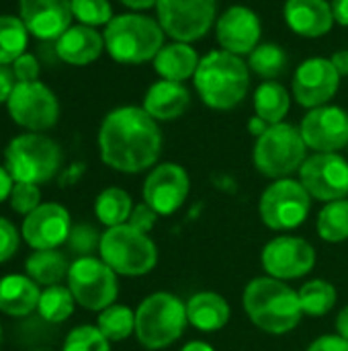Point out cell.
I'll return each instance as SVG.
<instances>
[{
	"label": "cell",
	"instance_id": "cell-10",
	"mask_svg": "<svg viewBox=\"0 0 348 351\" xmlns=\"http://www.w3.org/2000/svg\"><path fill=\"white\" fill-rule=\"evenodd\" d=\"M66 280L76 304L92 313L109 308L119 296L117 274L101 257L94 255L78 257L74 263H70Z\"/></svg>",
	"mask_w": 348,
	"mask_h": 351
},
{
	"label": "cell",
	"instance_id": "cell-26",
	"mask_svg": "<svg viewBox=\"0 0 348 351\" xmlns=\"http://www.w3.org/2000/svg\"><path fill=\"white\" fill-rule=\"evenodd\" d=\"M187 319L199 331L213 333L224 329L230 323V304L217 292H199L193 294L187 302Z\"/></svg>",
	"mask_w": 348,
	"mask_h": 351
},
{
	"label": "cell",
	"instance_id": "cell-37",
	"mask_svg": "<svg viewBox=\"0 0 348 351\" xmlns=\"http://www.w3.org/2000/svg\"><path fill=\"white\" fill-rule=\"evenodd\" d=\"M72 14L80 25L94 29L107 27L115 16L109 0H72Z\"/></svg>",
	"mask_w": 348,
	"mask_h": 351
},
{
	"label": "cell",
	"instance_id": "cell-25",
	"mask_svg": "<svg viewBox=\"0 0 348 351\" xmlns=\"http://www.w3.org/2000/svg\"><path fill=\"white\" fill-rule=\"evenodd\" d=\"M41 298L39 284L29 276L10 274L0 280V313L8 317H27L37 311Z\"/></svg>",
	"mask_w": 348,
	"mask_h": 351
},
{
	"label": "cell",
	"instance_id": "cell-30",
	"mask_svg": "<svg viewBox=\"0 0 348 351\" xmlns=\"http://www.w3.org/2000/svg\"><path fill=\"white\" fill-rule=\"evenodd\" d=\"M248 68L263 80H277L289 68V53L275 41H260L248 53Z\"/></svg>",
	"mask_w": 348,
	"mask_h": 351
},
{
	"label": "cell",
	"instance_id": "cell-8",
	"mask_svg": "<svg viewBox=\"0 0 348 351\" xmlns=\"http://www.w3.org/2000/svg\"><path fill=\"white\" fill-rule=\"evenodd\" d=\"M101 259L117 274L125 278H142L154 271L158 265V247L150 234L121 224L107 228L101 239Z\"/></svg>",
	"mask_w": 348,
	"mask_h": 351
},
{
	"label": "cell",
	"instance_id": "cell-7",
	"mask_svg": "<svg viewBox=\"0 0 348 351\" xmlns=\"http://www.w3.org/2000/svg\"><path fill=\"white\" fill-rule=\"evenodd\" d=\"M189 325L185 302L170 292H154L135 311V337L146 350H164L180 339Z\"/></svg>",
	"mask_w": 348,
	"mask_h": 351
},
{
	"label": "cell",
	"instance_id": "cell-21",
	"mask_svg": "<svg viewBox=\"0 0 348 351\" xmlns=\"http://www.w3.org/2000/svg\"><path fill=\"white\" fill-rule=\"evenodd\" d=\"M283 19L291 33L306 39L326 37L336 25L328 0H285Z\"/></svg>",
	"mask_w": 348,
	"mask_h": 351
},
{
	"label": "cell",
	"instance_id": "cell-15",
	"mask_svg": "<svg viewBox=\"0 0 348 351\" xmlns=\"http://www.w3.org/2000/svg\"><path fill=\"white\" fill-rule=\"evenodd\" d=\"M260 263L267 276L291 282L308 276L316 265V249L302 237H277L269 241L260 253Z\"/></svg>",
	"mask_w": 348,
	"mask_h": 351
},
{
	"label": "cell",
	"instance_id": "cell-36",
	"mask_svg": "<svg viewBox=\"0 0 348 351\" xmlns=\"http://www.w3.org/2000/svg\"><path fill=\"white\" fill-rule=\"evenodd\" d=\"M62 351H111V341L96 325H80L68 333Z\"/></svg>",
	"mask_w": 348,
	"mask_h": 351
},
{
	"label": "cell",
	"instance_id": "cell-32",
	"mask_svg": "<svg viewBox=\"0 0 348 351\" xmlns=\"http://www.w3.org/2000/svg\"><path fill=\"white\" fill-rule=\"evenodd\" d=\"M299 302H302V311L308 317H324L328 315L338 300V292L334 288V284L326 282V280H312L306 282L299 288Z\"/></svg>",
	"mask_w": 348,
	"mask_h": 351
},
{
	"label": "cell",
	"instance_id": "cell-23",
	"mask_svg": "<svg viewBox=\"0 0 348 351\" xmlns=\"http://www.w3.org/2000/svg\"><path fill=\"white\" fill-rule=\"evenodd\" d=\"M103 51H105L103 33L86 25H72L55 41L57 58L70 66H88L96 62Z\"/></svg>",
	"mask_w": 348,
	"mask_h": 351
},
{
	"label": "cell",
	"instance_id": "cell-50",
	"mask_svg": "<svg viewBox=\"0 0 348 351\" xmlns=\"http://www.w3.org/2000/svg\"><path fill=\"white\" fill-rule=\"evenodd\" d=\"M336 333L348 341V304L338 313V317H336Z\"/></svg>",
	"mask_w": 348,
	"mask_h": 351
},
{
	"label": "cell",
	"instance_id": "cell-18",
	"mask_svg": "<svg viewBox=\"0 0 348 351\" xmlns=\"http://www.w3.org/2000/svg\"><path fill=\"white\" fill-rule=\"evenodd\" d=\"M215 39L219 49L234 56H248L263 39V21L256 10L244 4L228 6L215 21Z\"/></svg>",
	"mask_w": 348,
	"mask_h": 351
},
{
	"label": "cell",
	"instance_id": "cell-54",
	"mask_svg": "<svg viewBox=\"0 0 348 351\" xmlns=\"http://www.w3.org/2000/svg\"><path fill=\"white\" fill-rule=\"evenodd\" d=\"M0 343H2V327H0Z\"/></svg>",
	"mask_w": 348,
	"mask_h": 351
},
{
	"label": "cell",
	"instance_id": "cell-3",
	"mask_svg": "<svg viewBox=\"0 0 348 351\" xmlns=\"http://www.w3.org/2000/svg\"><path fill=\"white\" fill-rule=\"evenodd\" d=\"M242 306L248 319L269 335L291 333L304 317L299 294L287 282L271 276L254 278L246 284Z\"/></svg>",
	"mask_w": 348,
	"mask_h": 351
},
{
	"label": "cell",
	"instance_id": "cell-55",
	"mask_svg": "<svg viewBox=\"0 0 348 351\" xmlns=\"http://www.w3.org/2000/svg\"><path fill=\"white\" fill-rule=\"evenodd\" d=\"M347 150H348V146H347Z\"/></svg>",
	"mask_w": 348,
	"mask_h": 351
},
{
	"label": "cell",
	"instance_id": "cell-13",
	"mask_svg": "<svg viewBox=\"0 0 348 351\" xmlns=\"http://www.w3.org/2000/svg\"><path fill=\"white\" fill-rule=\"evenodd\" d=\"M297 175L312 199H348V160L340 152H314Z\"/></svg>",
	"mask_w": 348,
	"mask_h": 351
},
{
	"label": "cell",
	"instance_id": "cell-17",
	"mask_svg": "<svg viewBox=\"0 0 348 351\" xmlns=\"http://www.w3.org/2000/svg\"><path fill=\"white\" fill-rule=\"evenodd\" d=\"M299 132L310 150L340 152L348 146V111L332 103L310 109L299 123Z\"/></svg>",
	"mask_w": 348,
	"mask_h": 351
},
{
	"label": "cell",
	"instance_id": "cell-51",
	"mask_svg": "<svg viewBox=\"0 0 348 351\" xmlns=\"http://www.w3.org/2000/svg\"><path fill=\"white\" fill-rule=\"evenodd\" d=\"M82 171H84V167H82V165H74V167H70V169L62 175V183H64V185H68V183H72V181H78V177L82 175Z\"/></svg>",
	"mask_w": 348,
	"mask_h": 351
},
{
	"label": "cell",
	"instance_id": "cell-19",
	"mask_svg": "<svg viewBox=\"0 0 348 351\" xmlns=\"http://www.w3.org/2000/svg\"><path fill=\"white\" fill-rule=\"evenodd\" d=\"M70 230H72L70 212L64 206L49 202V204H41L37 210L25 216L21 226V237L33 251H43V249H57L59 245L68 243Z\"/></svg>",
	"mask_w": 348,
	"mask_h": 351
},
{
	"label": "cell",
	"instance_id": "cell-22",
	"mask_svg": "<svg viewBox=\"0 0 348 351\" xmlns=\"http://www.w3.org/2000/svg\"><path fill=\"white\" fill-rule=\"evenodd\" d=\"M191 90L185 82H172V80H156L148 86L142 107L144 111L160 121H174L183 117L191 107Z\"/></svg>",
	"mask_w": 348,
	"mask_h": 351
},
{
	"label": "cell",
	"instance_id": "cell-1",
	"mask_svg": "<svg viewBox=\"0 0 348 351\" xmlns=\"http://www.w3.org/2000/svg\"><path fill=\"white\" fill-rule=\"evenodd\" d=\"M162 144L160 123L137 105L111 109L98 128L101 160L109 169L125 175L154 169L162 154Z\"/></svg>",
	"mask_w": 348,
	"mask_h": 351
},
{
	"label": "cell",
	"instance_id": "cell-5",
	"mask_svg": "<svg viewBox=\"0 0 348 351\" xmlns=\"http://www.w3.org/2000/svg\"><path fill=\"white\" fill-rule=\"evenodd\" d=\"M308 146L299 132V125L281 121L269 125V130L256 138L252 148L254 169L267 179H287L299 173L308 154Z\"/></svg>",
	"mask_w": 348,
	"mask_h": 351
},
{
	"label": "cell",
	"instance_id": "cell-48",
	"mask_svg": "<svg viewBox=\"0 0 348 351\" xmlns=\"http://www.w3.org/2000/svg\"><path fill=\"white\" fill-rule=\"evenodd\" d=\"M125 8H129L131 12H146L150 8H156L158 0H119Z\"/></svg>",
	"mask_w": 348,
	"mask_h": 351
},
{
	"label": "cell",
	"instance_id": "cell-27",
	"mask_svg": "<svg viewBox=\"0 0 348 351\" xmlns=\"http://www.w3.org/2000/svg\"><path fill=\"white\" fill-rule=\"evenodd\" d=\"M291 99L293 95L279 80H263L252 95L254 115L265 119L269 125L281 123L291 111Z\"/></svg>",
	"mask_w": 348,
	"mask_h": 351
},
{
	"label": "cell",
	"instance_id": "cell-34",
	"mask_svg": "<svg viewBox=\"0 0 348 351\" xmlns=\"http://www.w3.org/2000/svg\"><path fill=\"white\" fill-rule=\"evenodd\" d=\"M76 308V300L70 292L68 286H47L41 292L39 304H37V313L43 321L47 323H64L72 317Z\"/></svg>",
	"mask_w": 348,
	"mask_h": 351
},
{
	"label": "cell",
	"instance_id": "cell-2",
	"mask_svg": "<svg viewBox=\"0 0 348 351\" xmlns=\"http://www.w3.org/2000/svg\"><path fill=\"white\" fill-rule=\"evenodd\" d=\"M250 80V68L244 58L226 49H211L201 56L193 86L205 107L232 111L248 97Z\"/></svg>",
	"mask_w": 348,
	"mask_h": 351
},
{
	"label": "cell",
	"instance_id": "cell-11",
	"mask_svg": "<svg viewBox=\"0 0 348 351\" xmlns=\"http://www.w3.org/2000/svg\"><path fill=\"white\" fill-rule=\"evenodd\" d=\"M156 19L170 41H201L217 21V0H158Z\"/></svg>",
	"mask_w": 348,
	"mask_h": 351
},
{
	"label": "cell",
	"instance_id": "cell-38",
	"mask_svg": "<svg viewBox=\"0 0 348 351\" xmlns=\"http://www.w3.org/2000/svg\"><path fill=\"white\" fill-rule=\"evenodd\" d=\"M101 239H103V234L92 224H76V226H72L66 245L74 255L90 257L94 251L101 249Z\"/></svg>",
	"mask_w": 348,
	"mask_h": 351
},
{
	"label": "cell",
	"instance_id": "cell-35",
	"mask_svg": "<svg viewBox=\"0 0 348 351\" xmlns=\"http://www.w3.org/2000/svg\"><path fill=\"white\" fill-rule=\"evenodd\" d=\"M96 327L111 343L125 341L135 333V313L125 304H111L98 313Z\"/></svg>",
	"mask_w": 348,
	"mask_h": 351
},
{
	"label": "cell",
	"instance_id": "cell-24",
	"mask_svg": "<svg viewBox=\"0 0 348 351\" xmlns=\"http://www.w3.org/2000/svg\"><path fill=\"white\" fill-rule=\"evenodd\" d=\"M201 56L193 47V43L183 41H168L154 58V70L162 80L172 82H185L193 80L197 68H199Z\"/></svg>",
	"mask_w": 348,
	"mask_h": 351
},
{
	"label": "cell",
	"instance_id": "cell-40",
	"mask_svg": "<svg viewBox=\"0 0 348 351\" xmlns=\"http://www.w3.org/2000/svg\"><path fill=\"white\" fill-rule=\"evenodd\" d=\"M21 245V234L14 224L6 218H0V263L16 255Z\"/></svg>",
	"mask_w": 348,
	"mask_h": 351
},
{
	"label": "cell",
	"instance_id": "cell-53",
	"mask_svg": "<svg viewBox=\"0 0 348 351\" xmlns=\"http://www.w3.org/2000/svg\"><path fill=\"white\" fill-rule=\"evenodd\" d=\"M33 351H51V350H47V348H39V350H33Z\"/></svg>",
	"mask_w": 348,
	"mask_h": 351
},
{
	"label": "cell",
	"instance_id": "cell-49",
	"mask_svg": "<svg viewBox=\"0 0 348 351\" xmlns=\"http://www.w3.org/2000/svg\"><path fill=\"white\" fill-rule=\"evenodd\" d=\"M248 134L250 136H254V138H258V136H263L267 130H269V123L265 121V119H260L258 115H252L250 119H248Z\"/></svg>",
	"mask_w": 348,
	"mask_h": 351
},
{
	"label": "cell",
	"instance_id": "cell-44",
	"mask_svg": "<svg viewBox=\"0 0 348 351\" xmlns=\"http://www.w3.org/2000/svg\"><path fill=\"white\" fill-rule=\"evenodd\" d=\"M14 86H16V78L12 68L0 66V103H8Z\"/></svg>",
	"mask_w": 348,
	"mask_h": 351
},
{
	"label": "cell",
	"instance_id": "cell-20",
	"mask_svg": "<svg viewBox=\"0 0 348 351\" xmlns=\"http://www.w3.org/2000/svg\"><path fill=\"white\" fill-rule=\"evenodd\" d=\"M18 14L29 33L43 41H57L74 19L72 0H21Z\"/></svg>",
	"mask_w": 348,
	"mask_h": 351
},
{
	"label": "cell",
	"instance_id": "cell-4",
	"mask_svg": "<svg viewBox=\"0 0 348 351\" xmlns=\"http://www.w3.org/2000/svg\"><path fill=\"white\" fill-rule=\"evenodd\" d=\"M105 51L123 66H142L154 62L166 43V33L158 19L144 12L115 14L103 31Z\"/></svg>",
	"mask_w": 348,
	"mask_h": 351
},
{
	"label": "cell",
	"instance_id": "cell-28",
	"mask_svg": "<svg viewBox=\"0 0 348 351\" xmlns=\"http://www.w3.org/2000/svg\"><path fill=\"white\" fill-rule=\"evenodd\" d=\"M27 276L39 286H55L64 278H68L70 263L64 253L57 249H43L33 251L25 261Z\"/></svg>",
	"mask_w": 348,
	"mask_h": 351
},
{
	"label": "cell",
	"instance_id": "cell-42",
	"mask_svg": "<svg viewBox=\"0 0 348 351\" xmlns=\"http://www.w3.org/2000/svg\"><path fill=\"white\" fill-rule=\"evenodd\" d=\"M156 222H158V214H156L146 202H142V204L133 206V212H131L127 224H131L133 228H137V230L150 234V230L156 226Z\"/></svg>",
	"mask_w": 348,
	"mask_h": 351
},
{
	"label": "cell",
	"instance_id": "cell-33",
	"mask_svg": "<svg viewBox=\"0 0 348 351\" xmlns=\"http://www.w3.org/2000/svg\"><path fill=\"white\" fill-rule=\"evenodd\" d=\"M29 29L21 16L2 14L0 16V66L12 64L27 51Z\"/></svg>",
	"mask_w": 348,
	"mask_h": 351
},
{
	"label": "cell",
	"instance_id": "cell-52",
	"mask_svg": "<svg viewBox=\"0 0 348 351\" xmlns=\"http://www.w3.org/2000/svg\"><path fill=\"white\" fill-rule=\"evenodd\" d=\"M180 351H215L213 346H209L207 341H189L187 346H183Z\"/></svg>",
	"mask_w": 348,
	"mask_h": 351
},
{
	"label": "cell",
	"instance_id": "cell-43",
	"mask_svg": "<svg viewBox=\"0 0 348 351\" xmlns=\"http://www.w3.org/2000/svg\"><path fill=\"white\" fill-rule=\"evenodd\" d=\"M306 351H348V341L345 337L336 335H322L314 339Z\"/></svg>",
	"mask_w": 348,
	"mask_h": 351
},
{
	"label": "cell",
	"instance_id": "cell-29",
	"mask_svg": "<svg viewBox=\"0 0 348 351\" xmlns=\"http://www.w3.org/2000/svg\"><path fill=\"white\" fill-rule=\"evenodd\" d=\"M131 212H133V199L121 187H107L94 199V216L107 228L127 224Z\"/></svg>",
	"mask_w": 348,
	"mask_h": 351
},
{
	"label": "cell",
	"instance_id": "cell-12",
	"mask_svg": "<svg viewBox=\"0 0 348 351\" xmlns=\"http://www.w3.org/2000/svg\"><path fill=\"white\" fill-rule=\"evenodd\" d=\"M12 121L31 132L51 130L59 119V103L49 86L43 82H16L8 103Z\"/></svg>",
	"mask_w": 348,
	"mask_h": 351
},
{
	"label": "cell",
	"instance_id": "cell-45",
	"mask_svg": "<svg viewBox=\"0 0 348 351\" xmlns=\"http://www.w3.org/2000/svg\"><path fill=\"white\" fill-rule=\"evenodd\" d=\"M334 23L340 27H348V0H330Z\"/></svg>",
	"mask_w": 348,
	"mask_h": 351
},
{
	"label": "cell",
	"instance_id": "cell-47",
	"mask_svg": "<svg viewBox=\"0 0 348 351\" xmlns=\"http://www.w3.org/2000/svg\"><path fill=\"white\" fill-rule=\"evenodd\" d=\"M12 187H14V179L10 177V173L6 171V167H0V204L10 197Z\"/></svg>",
	"mask_w": 348,
	"mask_h": 351
},
{
	"label": "cell",
	"instance_id": "cell-46",
	"mask_svg": "<svg viewBox=\"0 0 348 351\" xmlns=\"http://www.w3.org/2000/svg\"><path fill=\"white\" fill-rule=\"evenodd\" d=\"M330 62H332V66L336 68V72L340 74V78L348 76V47H345V49H336V51L330 56Z\"/></svg>",
	"mask_w": 348,
	"mask_h": 351
},
{
	"label": "cell",
	"instance_id": "cell-9",
	"mask_svg": "<svg viewBox=\"0 0 348 351\" xmlns=\"http://www.w3.org/2000/svg\"><path fill=\"white\" fill-rule=\"evenodd\" d=\"M312 210V195L299 179L273 181L258 199V216L271 230H293L302 226Z\"/></svg>",
	"mask_w": 348,
	"mask_h": 351
},
{
	"label": "cell",
	"instance_id": "cell-31",
	"mask_svg": "<svg viewBox=\"0 0 348 351\" xmlns=\"http://www.w3.org/2000/svg\"><path fill=\"white\" fill-rule=\"evenodd\" d=\"M318 237L326 243L348 241V199H336L324 204L316 220Z\"/></svg>",
	"mask_w": 348,
	"mask_h": 351
},
{
	"label": "cell",
	"instance_id": "cell-16",
	"mask_svg": "<svg viewBox=\"0 0 348 351\" xmlns=\"http://www.w3.org/2000/svg\"><path fill=\"white\" fill-rule=\"evenodd\" d=\"M191 191V177L185 167L176 162H160L146 175L142 195L144 202L158 216L176 214Z\"/></svg>",
	"mask_w": 348,
	"mask_h": 351
},
{
	"label": "cell",
	"instance_id": "cell-6",
	"mask_svg": "<svg viewBox=\"0 0 348 351\" xmlns=\"http://www.w3.org/2000/svg\"><path fill=\"white\" fill-rule=\"evenodd\" d=\"M62 165L59 144L37 132L16 136L4 150V167L14 183H47L62 171Z\"/></svg>",
	"mask_w": 348,
	"mask_h": 351
},
{
	"label": "cell",
	"instance_id": "cell-39",
	"mask_svg": "<svg viewBox=\"0 0 348 351\" xmlns=\"http://www.w3.org/2000/svg\"><path fill=\"white\" fill-rule=\"evenodd\" d=\"M10 208L21 214V216H29L33 210H37L41 206V191L39 185L35 183H14L12 193H10Z\"/></svg>",
	"mask_w": 348,
	"mask_h": 351
},
{
	"label": "cell",
	"instance_id": "cell-41",
	"mask_svg": "<svg viewBox=\"0 0 348 351\" xmlns=\"http://www.w3.org/2000/svg\"><path fill=\"white\" fill-rule=\"evenodd\" d=\"M12 72H14V78L16 82H35L39 78V60L33 56V53H23L21 58H16L12 62Z\"/></svg>",
	"mask_w": 348,
	"mask_h": 351
},
{
	"label": "cell",
	"instance_id": "cell-14",
	"mask_svg": "<svg viewBox=\"0 0 348 351\" xmlns=\"http://www.w3.org/2000/svg\"><path fill=\"white\" fill-rule=\"evenodd\" d=\"M340 88V74L332 66L330 58L312 56L304 60L293 72L291 95L304 109H316L328 105Z\"/></svg>",
	"mask_w": 348,
	"mask_h": 351
}]
</instances>
